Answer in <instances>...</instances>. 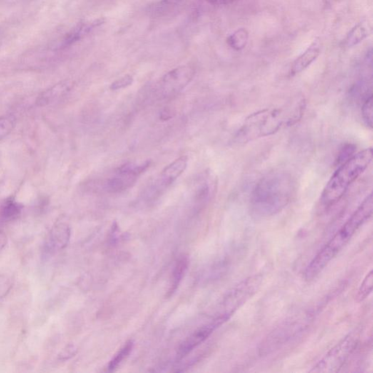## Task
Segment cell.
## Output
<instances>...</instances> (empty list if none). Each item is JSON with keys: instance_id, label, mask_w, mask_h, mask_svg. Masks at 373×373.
I'll list each match as a JSON object with an SVG mask.
<instances>
[{"instance_id": "obj_1", "label": "cell", "mask_w": 373, "mask_h": 373, "mask_svg": "<svg viewBox=\"0 0 373 373\" xmlns=\"http://www.w3.org/2000/svg\"><path fill=\"white\" fill-rule=\"evenodd\" d=\"M306 105V100L300 98L286 108L264 109L251 114L238 130L235 141L239 144L247 143L272 136L282 127L295 124L302 118Z\"/></svg>"}, {"instance_id": "obj_2", "label": "cell", "mask_w": 373, "mask_h": 373, "mask_svg": "<svg viewBox=\"0 0 373 373\" xmlns=\"http://www.w3.org/2000/svg\"><path fill=\"white\" fill-rule=\"evenodd\" d=\"M296 192V182L290 174L274 172L257 182L251 195V208L255 215L269 217L284 210Z\"/></svg>"}, {"instance_id": "obj_3", "label": "cell", "mask_w": 373, "mask_h": 373, "mask_svg": "<svg viewBox=\"0 0 373 373\" xmlns=\"http://www.w3.org/2000/svg\"><path fill=\"white\" fill-rule=\"evenodd\" d=\"M372 194L366 197L357 210L353 213L338 231L311 260L304 272L306 281H311L319 276L337 254L349 243L353 235L372 215Z\"/></svg>"}, {"instance_id": "obj_4", "label": "cell", "mask_w": 373, "mask_h": 373, "mask_svg": "<svg viewBox=\"0 0 373 373\" xmlns=\"http://www.w3.org/2000/svg\"><path fill=\"white\" fill-rule=\"evenodd\" d=\"M372 160V149L367 148L341 164L328 181L321 195V204L329 208L345 195L349 187L364 173Z\"/></svg>"}, {"instance_id": "obj_5", "label": "cell", "mask_w": 373, "mask_h": 373, "mask_svg": "<svg viewBox=\"0 0 373 373\" xmlns=\"http://www.w3.org/2000/svg\"><path fill=\"white\" fill-rule=\"evenodd\" d=\"M262 282V276L256 274L237 284L224 297L219 314L215 318L222 322H227L235 311L257 293Z\"/></svg>"}, {"instance_id": "obj_6", "label": "cell", "mask_w": 373, "mask_h": 373, "mask_svg": "<svg viewBox=\"0 0 373 373\" xmlns=\"http://www.w3.org/2000/svg\"><path fill=\"white\" fill-rule=\"evenodd\" d=\"M359 342V336L351 333L341 340L311 369V372H337L344 367Z\"/></svg>"}, {"instance_id": "obj_7", "label": "cell", "mask_w": 373, "mask_h": 373, "mask_svg": "<svg viewBox=\"0 0 373 373\" xmlns=\"http://www.w3.org/2000/svg\"><path fill=\"white\" fill-rule=\"evenodd\" d=\"M150 160L140 165L131 163L123 164L115 172V175L107 182L106 190L113 193H119L128 190L134 185L137 179L150 167Z\"/></svg>"}, {"instance_id": "obj_8", "label": "cell", "mask_w": 373, "mask_h": 373, "mask_svg": "<svg viewBox=\"0 0 373 373\" xmlns=\"http://www.w3.org/2000/svg\"><path fill=\"white\" fill-rule=\"evenodd\" d=\"M195 74L194 68L189 65L171 70L160 80V93L165 98L176 96L192 81Z\"/></svg>"}, {"instance_id": "obj_9", "label": "cell", "mask_w": 373, "mask_h": 373, "mask_svg": "<svg viewBox=\"0 0 373 373\" xmlns=\"http://www.w3.org/2000/svg\"><path fill=\"white\" fill-rule=\"evenodd\" d=\"M218 327H220V325L215 321L212 320L210 324H206L195 330L180 345L178 352H177V358L181 359L187 356L195 348L208 338L211 334Z\"/></svg>"}, {"instance_id": "obj_10", "label": "cell", "mask_w": 373, "mask_h": 373, "mask_svg": "<svg viewBox=\"0 0 373 373\" xmlns=\"http://www.w3.org/2000/svg\"><path fill=\"white\" fill-rule=\"evenodd\" d=\"M73 83L69 80L61 81L40 93L36 101L37 106L47 107L59 101L71 91Z\"/></svg>"}, {"instance_id": "obj_11", "label": "cell", "mask_w": 373, "mask_h": 373, "mask_svg": "<svg viewBox=\"0 0 373 373\" xmlns=\"http://www.w3.org/2000/svg\"><path fill=\"white\" fill-rule=\"evenodd\" d=\"M321 53V44L319 40H314L304 53H302L298 58L294 60L291 66L289 75L291 77L298 75L306 70L311 63L317 60Z\"/></svg>"}, {"instance_id": "obj_12", "label": "cell", "mask_w": 373, "mask_h": 373, "mask_svg": "<svg viewBox=\"0 0 373 373\" xmlns=\"http://www.w3.org/2000/svg\"><path fill=\"white\" fill-rule=\"evenodd\" d=\"M70 235L71 230L67 224L64 222L57 224L52 229L47 240V250L55 252L64 249L67 246Z\"/></svg>"}, {"instance_id": "obj_13", "label": "cell", "mask_w": 373, "mask_h": 373, "mask_svg": "<svg viewBox=\"0 0 373 373\" xmlns=\"http://www.w3.org/2000/svg\"><path fill=\"white\" fill-rule=\"evenodd\" d=\"M104 22H105V21L101 18V19L95 20L92 22L79 23L75 27H74L70 32L65 35L63 39L61 40L59 48L63 49V48L73 46L77 42L81 40L82 38H84L85 35L91 32L93 28L100 26Z\"/></svg>"}, {"instance_id": "obj_14", "label": "cell", "mask_w": 373, "mask_h": 373, "mask_svg": "<svg viewBox=\"0 0 373 373\" xmlns=\"http://www.w3.org/2000/svg\"><path fill=\"white\" fill-rule=\"evenodd\" d=\"M188 158L185 155L174 160L169 165L164 168L160 175V183L163 187H167L173 184L175 180L186 170Z\"/></svg>"}, {"instance_id": "obj_15", "label": "cell", "mask_w": 373, "mask_h": 373, "mask_svg": "<svg viewBox=\"0 0 373 373\" xmlns=\"http://www.w3.org/2000/svg\"><path fill=\"white\" fill-rule=\"evenodd\" d=\"M372 33V25L367 21H363L357 23L352 29L349 31L345 39H344V46L351 48L362 43L363 40Z\"/></svg>"}, {"instance_id": "obj_16", "label": "cell", "mask_w": 373, "mask_h": 373, "mask_svg": "<svg viewBox=\"0 0 373 373\" xmlns=\"http://www.w3.org/2000/svg\"><path fill=\"white\" fill-rule=\"evenodd\" d=\"M187 267H188V259H187V257H185V256L180 257L179 260L177 261L173 270V274H172V283H171L168 294H167L168 297H170L175 293V291L178 288L180 282H182V279H183V277L187 272Z\"/></svg>"}, {"instance_id": "obj_17", "label": "cell", "mask_w": 373, "mask_h": 373, "mask_svg": "<svg viewBox=\"0 0 373 373\" xmlns=\"http://www.w3.org/2000/svg\"><path fill=\"white\" fill-rule=\"evenodd\" d=\"M23 210V206L13 198H9L5 202L0 210V216L6 221H11L17 218Z\"/></svg>"}, {"instance_id": "obj_18", "label": "cell", "mask_w": 373, "mask_h": 373, "mask_svg": "<svg viewBox=\"0 0 373 373\" xmlns=\"http://www.w3.org/2000/svg\"><path fill=\"white\" fill-rule=\"evenodd\" d=\"M248 40V31L246 28H241L227 38V43L232 49L239 51L245 48Z\"/></svg>"}, {"instance_id": "obj_19", "label": "cell", "mask_w": 373, "mask_h": 373, "mask_svg": "<svg viewBox=\"0 0 373 373\" xmlns=\"http://www.w3.org/2000/svg\"><path fill=\"white\" fill-rule=\"evenodd\" d=\"M133 347V342L132 341H128L121 349L119 350L118 352L115 354V356L110 361L108 365V369L110 371H113L121 364L122 362L129 355L131 352Z\"/></svg>"}, {"instance_id": "obj_20", "label": "cell", "mask_w": 373, "mask_h": 373, "mask_svg": "<svg viewBox=\"0 0 373 373\" xmlns=\"http://www.w3.org/2000/svg\"><path fill=\"white\" fill-rule=\"evenodd\" d=\"M373 285V272L372 270L368 273L364 280L361 284L360 287L357 291L356 299L358 302H362L369 297V294L372 293Z\"/></svg>"}, {"instance_id": "obj_21", "label": "cell", "mask_w": 373, "mask_h": 373, "mask_svg": "<svg viewBox=\"0 0 373 373\" xmlns=\"http://www.w3.org/2000/svg\"><path fill=\"white\" fill-rule=\"evenodd\" d=\"M16 118L14 115H6L0 117V140L8 137L14 129Z\"/></svg>"}, {"instance_id": "obj_22", "label": "cell", "mask_w": 373, "mask_h": 373, "mask_svg": "<svg viewBox=\"0 0 373 373\" xmlns=\"http://www.w3.org/2000/svg\"><path fill=\"white\" fill-rule=\"evenodd\" d=\"M183 0H160L155 6L152 7L151 12L155 16H161L162 14L168 12L172 8L180 4Z\"/></svg>"}, {"instance_id": "obj_23", "label": "cell", "mask_w": 373, "mask_h": 373, "mask_svg": "<svg viewBox=\"0 0 373 373\" xmlns=\"http://www.w3.org/2000/svg\"><path fill=\"white\" fill-rule=\"evenodd\" d=\"M362 113L363 119L366 125L369 128H372V95L369 93L363 103Z\"/></svg>"}, {"instance_id": "obj_24", "label": "cell", "mask_w": 373, "mask_h": 373, "mask_svg": "<svg viewBox=\"0 0 373 373\" xmlns=\"http://www.w3.org/2000/svg\"><path fill=\"white\" fill-rule=\"evenodd\" d=\"M356 151V146L353 144H348L342 147L341 151L337 155L335 160V165H339L344 163L346 160H349L351 156L354 155Z\"/></svg>"}, {"instance_id": "obj_25", "label": "cell", "mask_w": 373, "mask_h": 373, "mask_svg": "<svg viewBox=\"0 0 373 373\" xmlns=\"http://www.w3.org/2000/svg\"><path fill=\"white\" fill-rule=\"evenodd\" d=\"M211 192V188L207 182H204L199 185L195 190V199L198 203H203L208 199Z\"/></svg>"}, {"instance_id": "obj_26", "label": "cell", "mask_w": 373, "mask_h": 373, "mask_svg": "<svg viewBox=\"0 0 373 373\" xmlns=\"http://www.w3.org/2000/svg\"><path fill=\"white\" fill-rule=\"evenodd\" d=\"M133 77L129 75H126L114 81L110 85V89L112 91H118V90L123 89V88L129 86L133 83Z\"/></svg>"}, {"instance_id": "obj_27", "label": "cell", "mask_w": 373, "mask_h": 373, "mask_svg": "<svg viewBox=\"0 0 373 373\" xmlns=\"http://www.w3.org/2000/svg\"><path fill=\"white\" fill-rule=\"evenodd\" d=\"M174 115H175V113L173 110L169 108H165L160 113V119L163 121H165V120H168L173 118Z\"/></svg>"}, {"instance_id": "obj_28", "label": "cell", "mask_w": 373, "mask_h": 373, "mask_svg": "<svg viewBox=\"0 0 373 373\" xmlns=\"http://www.w3.org/2000/svg\"><path fill=\"white\" fill-rule=\"evenodd\" d=\"M6 236L4 233L0 232V250L5 247L6 244Z\"/></svg>"}, {"instance_id": "obj_29", "label": "cell", "mask_w": 373, "mask_h": 373, "mask_svg": "<svg viewBox=\"0 0 373 373\" xmlns=\"http://www.w3.org/2000/svg\"><path fill=\"white\" fill-rule=\"evenodd\" d=\"M234 1L235 0H218L219 4L220 5L229 4V3H231Z\"/></svg>"}, {"instance_id": "obj_30", "label": "cell", "mask_w": 373, "mask_h": 373, "mask_svg": "<svg viewBox=\"0 0 373 373\" xmlns=\"http://www.w3.org/2000/svg\"><path fill=\"white\" fill-rule=\"evenodd\" d=\"M1 44H2V40H1V38H0V46H1Z\"/></svg>"}]
</instances>
